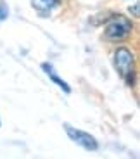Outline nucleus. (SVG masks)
Listing matches in <instances>:
<instances>
[{"mask_svg":"<svg viewBox=\"0 0 140 159\" xmlns=\"http://www.w3.org/2000/svg\"><path fill=\"white\" fill-rule=\"evenodd\" d=\"M133 31V23L128 19L126 16H121V14H116V16H111L106 23L104 28V38L107 42H123L126 40Z\"/></svg>","mask_w":140,"mask_h":159,"instance_id":"nucleus-1","label":"nucleus"},{"mask_svg":"<svg viewBox=\"0 0 140 159\" xmlns=\"http://www.w3.org/2000/svg\"><path fill=\"white\" fill-rule=\"evenodd\" d=\"M114 68L120 76L126 81L128 87H133V76H135V54L126 47H118L112 54Z\"/></svg>","mask_w":140,"mask_h":159,"instance_id":"nucleus-2","label":"nucleus"},{"mask_svg":"<svg viewBox=\"0 0 140 159\" xmlns=\"http://www.w3.org/2000/svg\"><path fill=\"white\" fill-rule=\"evenodd\" d=\"M62 126H64V131H66V135L69 137V140L78 143V145L83 147L85 151H97V149H99V142H97V139L93 135L80 130V128L71 126V125H68V123H64Z\"/></svg>","mask_w":140,"mask_h":159,"instance_id":"nucleus-3","label":"nucleus"},{"mask_svg":"<svg viewBox=\"0 0 140 159\" xmlns=\"http://www.w3.org/2000/svg\"><path fill=\"white\" fill-rule=\"evenodd\" d=\"M42 69H43L45 75H47L48 78L52 80L54 83H56V85H57V87H59L62 92H66V93H71V87H69V85L66 83V81H64L62 78H59V76H57V73L54 71V68H52V64L43 62V64H42Z\"/></svg>","mask_w":140,"mask_h":159,"instance_id":"nucleus-4","label":"nucleus"},{"mask_svg":"<svg viewBox=\"0 0 140 159\" xmlns=\"http://www.w3.org/2000/svg\"><path fill=\"white\" fill-rule=\"evenodd\" d=\"M31 5L40 12H50L59 5V0H31Z\"/></svg>","mask_w":140,"mask_h":159,"instance_id":"nucleus-5","label":"nucleus"},{"mask_svg":"<svg viewBox=\"0 0 140 159\" xmlns=\"http://www.w3.org/2000/svg\"><path fill=\"white\" fill-rule=\"evenodd\" d=\"M7 16H9V9H7V5L0 2V21H4Z\"/></svg>","mask_w":140,"mask_h":159,"instance_id":"nucleus-6","label":"nucleus"},{"mask_svg":"<svg viewBox=\"0 0 140 159\" xmlns=\"http://www.w3.org/2000/svg\"><path fill=\"white\" fill-rule=\"evenodd\" d=\"M130 14H133V17H140V14H138V4H135L133 7H130Z\"/></svg>","mask_w":140,"mask_h":159,"instance_id":"nucleus-7","label":"nucleus"}]
</instances>
